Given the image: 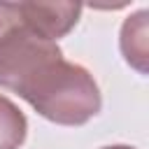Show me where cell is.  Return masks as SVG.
Segmentation results:
<instances>
[{"label": "cell", "mask_w": 149, "mask_h": 149, "mask_svg": "<svg viewBox=\"0 0 149 149\" xmlns=\"http://www.w3.org/2000/svg\"><path fill=\"white\" fill-rule=\"evenodd\" d=\"M19 95L44 119L61 126H81L100 112V91L95 79L77 63L63 56L44 65Z\"/></svg>", "instance_id": "6da1fadb"}, {"label": "cell", "mask_w": 149, "mask_h": 149, "mask_svg": "<svg viewBox=\"0 0 149 149\" xmlns=\"http://www.w3.org/2000/svg\"><path fill=\"white\" fill-rule=\"evenodd\" d=\"M16 9L33 33L51 42L68 35L81 14L79 2H16Z\"/></svg>", "instance_id": "7a4b0ae2"}, {"label": "cell", "mask_w": 149, "mask_h": 149, "mask_svg": "<svg viewBox=\"0 0 149 149\" xmlns=\"http://www.w3.org/2000/svg\"><path fill=\"white\" fill-rule=\"evenodd\" d=\"M147 12H137L126 19L121 28V54L123 58L137 70L147 72V58H149V40H147Z\"/></svg>", "instance_id": "3957f363"}, {"label": "cell", "mask_w": 149, "mask_h": 149, "mask_svg": "<svg viewBox=\"0 0 149 149\" xmlns=\"http://www.w3.org/2000/svg\"><path fill=\"white\" fill-rule=\"evenodd\" d=\"M26 116L5 95H0V149H19L26 140Z\"/></svg>", "instance_id": "277c9868"}, {"label": "cell", "mask_w": 149, "mask_h": 149, "mask_svg": "<svg viewBox=\"0 0 149 149\" xmlns=\"http://www.w3.org/2000/svg\"><path fill=\"white\" fill-rule=\"evenodd\" d=\"M105 149H133V147H123V144H116V147H105Z\"/></svg>", "instance_id": "5b68a950"}]
</instances>
